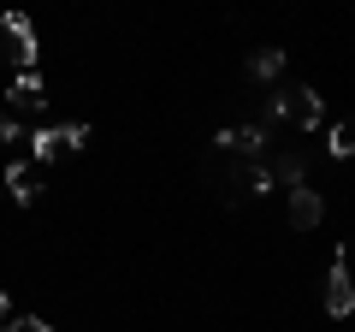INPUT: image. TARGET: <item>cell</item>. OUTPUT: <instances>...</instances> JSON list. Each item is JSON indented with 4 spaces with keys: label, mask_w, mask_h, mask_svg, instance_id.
Masks as SVG:
<instances>
[{
    "label": "cell",
    "mask_w": 355,
    "mask_h": 332,
    "mask_svg": "<svg viewBox=\"0 0 355 332\" xmlns=\"http://www.w3.org/2000/svg\"><path fill=\"white\" fill-rule=\"evenodd\" d=\"M0 142H24V125L12 113H0Z\"/></svg>",
    "instance_id": "obj_12"
},
{
    "label": "cell",
    "mask_w": 355,
    "mask_h": 332,
    "mask_svg": "<svg viewBox=\"0 0 355 332\" xmlns=\"http://www.w3.org/2000/svg\"><path fill=\"white\" fill-rule=\"evenodd\" d=\"M320 214H326V202H320L308 184H296V190H291V226H296V231H314Z\"/></svg>",
    "instance_id": "obj_8"
},
{
    "label": "cell",
    "mask_w": 355,
    "mask_h": 332,
    "mask_svg": "<svg viewBox=\"0 0 355 332\" xmlns=\"http://www.w3.org/2000/svg\"><path fill=\"white\" fill-rule=\"evenodd\" d=\"M0 320H6V291H0Z\"/></svg>",
    "instance_id": "obj_13"
},
{
    "label": "cell",
    "mask_w": 355,
    "mask_h": 332,
    "mask_svg": "<svg viewBox=\"0 0 355 332\" xmlns=\"http://www.w3.org/2000/svg\"><path fill=\"white\" fill-rule=\"evenodd\" d=\"M24 142H30V160L48 166L60 149H83V142H89V125H83V119H71V125H48V131H36V137H24Z\"/></svg>",
    "instance_id": "obj_2"
},
{
    "label": "cell",
    "mask_w": 355,
    "mask_h": 332,
    "mask_svg": "<svg viewBox=\"0 0 355 332\" xmlns=\"http://www.w3.org/2000/svg\"><path fill=\"white\" fill-rule=\"evenodd\" d=\"M0 190L12 196L18 208H30V202H36V190H42V166L36 160H12V166H6V179H0Z\"/></svg>",
    "instance_id": "obj_5"
},
{
    "label": "cell",
    "mask_w": 355,
    "mask_h": 332,
    "mask_svg": "<svg viewBox=\"0 0 355 332\" xmlns=\"http://www.w3.org/2000/svg\"><path fill=\"white\" fill-rule=\"evenodd\" d=\"M0 332H53V326H48V320H36V315H18V320H6Z\"/></svg>",
    "instance_id": "obj_11"
},
{
    "label": "cell",
    "mask_w": 355,
    "mask_h": 332,
    "mask_svg": "<svg viewBox=\"0 0 355 332\" xmlns=\"http://www.w3.org/2000/svg\"><path fill=\"white\" fill-rule=\"evenodd\" d=\"M219 154H237V160H261L266 154V125H225L214 137Z\"/></svg>",
    "instance_id": "obj_4"
},
{
    "label": "cell",
    "mask_w": 355,
    "mask_h": 332,
    "mask_svg": "<svg viewBox=\"0 0 355 332\" xmlns=\"http://www.w3.org/2000/svg\"><path fill=\"white\" fill-rule=\"evenodd\" d=\"M326 154H355V119H343V125H331V137H326Z\"/></svg>",
    "instance_id": "obj_10"
},
{
    "label": "cell",
    "mask_w": 355,
    "mask_h": 332,
    "mask_svg": "<svg viewBox=\"0 0 355 332\" xmlns=\"http://www.w3.org/2000/svg\"><path fill=\"white\" fill-rule=\"evenodd\" d=\"M0 196H6V190H0Z\"/></svg>",
    "instance_id": "obj_14"
},
{
    "label": "cell",
    "mask_w": 355,
    "mask_h": 332,
    "mask_svg": "<svg viewBox=\"0 0 355 332\" xmlns=\"http://www.w3.org/2000/svg\"><path fill=\"white\" fill-rule=\"evenodd\" d=\"M279 72H284V48H254V53H249V77H261V83H272Z\"/></svg>",
    "instance_id": "obj_9"
},
{
    "label": "cell",
    "mask_w": 355,
    "mask_h": 332,
    "mask_svg": "<svg viewBox=\"0 0 355 332\" xmlns=\"http://www.w3.org/2000/svg\"><path fill=\"white\" fill-rule=\"evenodd\" d=\"M6 101H12L18 113H42V107H48V90H42V77H36V72H18V77H12V90H6Z\"/></svg>",
    "instance_id": "obj_7"
},
{
    "label": "cell",
    "mask_w": 355,
    "mask_h": 332,
    "mask_svg": "<svg viewBox=\"0 0 355 332\" xmlns=\"http://www.w3.org/2000/svg\"><path fill=\"white\" fill-rule=\"evenodd\" d=\"M326 315L331 320H343V315H355V279H349V256H331V273H326Z\"/></svg>",
    "instance_id": "obj_3"
},
{
    "label": "cell",
    "mask_w": 355,
    "mask_h": 332,
    "mask_svg": "<svg viewBox=\"0 0 355 332\" xmlns=\"http://www.w3.org/2000/svg\"><path fill=\"white\" fill-rule=\"evenodd\" d=\"M0 36L18 42V48H12L18 65H24V72H36V53H42V48H36V24H30L24 13H6V18H0Z\"/></svg>",
    "instance_id": "obj_6"
},
{
    "label": "cell",
    "mask_w": 355,
    "mask_h": 332,
    "mask_svg": "<svg viewBox=\"0 0 355 332\" xmlns=\"http://www.w3.org/2000/svg\"><path fill=\"white\" fill-rule=\"evenodd\" d=\"M266 113H272V119H291L296 131H314L320 119H326V107H320V95L308 90V83H296V90H291V83H279V90L266 95Z\"/></svg>",
    "instance_id": "obj_1"
}]
</instances>
